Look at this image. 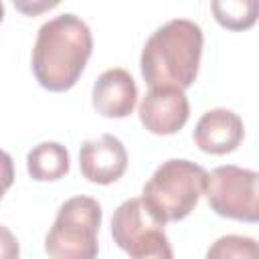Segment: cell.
<instances>
[{
    "instance_id": "6da1fadb",
    "label": "cell",
    "mask_w": 259,
    "mask_h": 259,
    "mask_svg": "<svg viewBox=\"0 0 259 259\" xmlns=\"http://www.w3.org/2000/svg\"><path fill=\"white\" fill-rule=\"evenodd\" d=\"M91 51V30L79 16H55L38 28L32 49V73L47 91H69L79 81Z\"/></svg>"
},
{
    "instance_id": "7a4b0ae2",
    "label": "cell",
    "mask_w": 259,
    "mask_h": 259,
    "mask_svg": "<svg viewBox=\"0 0 259 259\" xmlns=\"http://www.w3.org/2000/svg\"><path fill=\"white\" fill-rule=\"evenodd\" d=\"M202 28L186 18H174L156 28L140 57L148 87L186 89L196 81L202 57Z\"/></svg>"
},
{
    "instance_id": "3957f363",
    "label": "cell",
    "mask_w": 259,
    "mask_h": 259,
    "mask_svg": "<svg viewBox=\"0 0 259 259\" xmlns=\"http://www.w3.org/2000/svg\"><path fill=\"white\" fill-rule=\"evenodd\" d=\"M206 170L190 160L162 162L142 188V204L160 225L186 219L204 192Z\"/></svg>"
},
{
    "instance_id": "277c9868",
    "label": "cell",
    "mask_w": 259,
    "mask_h": 259,
    "mask_svg": "<svg viewBox=\"0 0 259 259\" xmlns=\"http://www.w3.org/2000/svg\"><path fill=\"white\" fill-rule=\"evenodd\" d=\"M101 204L91 196H73L57 212L45 237V251L51 259H97V231Z\"/></svg>"
},
{
    "instance_id": "5b68a950",
    "label": "cell",
    "mask_w": 259,
    "mask_h": 259,
    "mask_svg": "<svg viewBox=\"0 0 259 259\" xmlns=\"http://www.w3.org/2000/svg\"><path fill=\"white\" fill-rule=\"evenodd\" d=\"M259 174L233 164L206 172L204 194L210 208L225 219L257 223L259 219Z\"/></svg>"
},
{
    "instance_id": "8992f818",
    "label": "cell",
    "mask_w": 259,
    "mask_h": 259,
    "mask_svg": "<svg viewBox=\"0 0 259 259\" xmlns=\"http://www.w3.org/2000/svg\"><path fill=\"white\" fill-rule=\"evenodd\" d=\"M111 237L132 259H174L164 225L150 217L140 198H130L115 208Z\"/></svg>"
},
{
    "instance_id": "52a82bcc",
    "label": "cell",
    "mask_w": 259,
    "mask_h": 259,
    "mask_svg": "<svg viewBox=\"0 0 259 259\" xmlns=\"http://www.w3.org/2000/svg\"><path fill=\"white\" fill-rule=\"evenodd\" d=\"M142 125L156 136H172L184 127L190 115L188 97L176 87H152L140 103Z\"/></svg>"
},
{
    "instance_id": "ba28073f",
    "label": "cell",
    "mask_w": 259,
    "mask_h": 259,
    "mask_svg": "<svg viewBox=\"0 0 259 259\" xmlns=\"http://www.w3.org/2000/svg\"><path fill=\"white\" fill-rule=\"evenodd\" d=\"M81 174L93 184H111L119 180L127 168V152L119 138L103 134L83 142L79 150Z\"/></svg>"
},
{
    "instance_id": "9c48e42d",
    "label": "cell",
    "mask_w": 259,
    "mask_h": 259,
    "mask_svg": "<svg viewBox=\"0 0 259 259\" xmlns=\"http://www.w3.org/2000/svg\"><path fill=\"white\" fill-rule=\"evenodd\" d=\"M192 138L202 152L223 156L239 148L245 138V125L235 111L217 107L200 115L194 125Z\"/></svg>"
},
{
    "instance_id": "30bf717a",
    "label": "cell",
    "mask_w": 259,
    "mask_h": 259,
    "mask_svg": "<svg viewBox=\"0 0 259 259\" xmlns=\"http://www.w3.org/2000/svg\"><path fill=\"white\" fill-rule=\"evenodd\" d=\"M91 97L97 113H101L103 117L121 119L134 111L138 101V87L134 77L125 69L113 67L97 77Z\"/></svg>"
},
{
    "instance_id": "8fae6325",
    "label": "cell",
    "mask_w": 259,
    "mask_h": 259,
    "mask_svg": "<svg viewBox=\"0 0 259 259\" xmlns=\"http://www.w3.org/2000/svg\"><path fill=\"white\" fill-rule=\"evenodd\" d=\"M69 152L59 142H40L26 156V170L36 182H53L69 172Z\"/></svg>"
},
{
    "instance_id": "7c38bea8",
    "label": "cell",
    "mask_w": 259,
    "mask_h": 259,
    "mask_svg": "<svg viewBox=\"0 0 259 259\" xmlns=\"http://www.w3.org/2000/svg\"><path fill=\"white\" fill-rule=\"evenodd\" d=\"M217 22L229 30H247L255 24L259 4L255 0H217L210 4Z\"/></svg>"
},
{
    "instance_id": "4fadbf2b",
    "label": "cell",
    "mask_w": 259,
    "mask_h": 259,
    "mask_svg": "<svg viewBox=\"0 0 259 259\" xmlns=\"http://www.w3.org/2000/svg\"><path fill=\"white\" fill-rule=\"evenodd\" d=\"M206 259H259V247L251 237L225 235L208 247Z\"/></svg>"
},
{
    "instance_id": "5bb4252c",
    "label": "cell",
    "mask_w": 259,
    "mask_h": 259,
    "mask_svg": "<svg viewBox=\"0 0 259 259\" xmlns=\"http://www.w3.org/2000/svg\"><path fill=\"white\" fill-rule=\"evenodd\" d=\"M20 257V245L14 237V233L0 225V259H18Z\"/></svg>"
},
{
    "instance_id": "9a60e30c",
    "label": "cell",
    "mask_w": 259,
    "mask_h": 259,
    "mask_svg": "<svg viewBox=\"0 0 259 259\" xmlns=\"http://www.w3.org/2000/svg\"><path fill=\"white\" fill-rule=\"evenodd\" d=\"M12 182H14V162L10 154L0 150V200L6 194V190L12 186Z\"/></svg>"
},
{
    "instance_id": "2e32d148",
    "label": "cell",
    "mask_w": 259,
    "mask_h": 259,
    "mask_svg": "<svg viewBox=\"0 0 259 259\" xmlns=\"http://www.w3.org/2000/svg\"><path fill=\"white\" fill-rule=\"evenodd\" d=\"M2 16H4V4L0 2V22H2Z\"/></svg>"
}]
</instances>
